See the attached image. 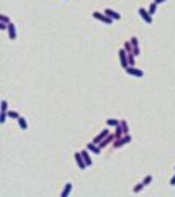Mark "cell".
Returning <instances> with one entry per match:
<instances>
[{
    "label": "cell",
    "instance_id": "obj_1",
    "mask_svg": "<svg viewBox=\"0 0 175 197\" xmlns=\"http://www.w3.org/2000/svg\"><path fill=\"white\" fill-rule=\"evenodd\" d=\"M92 17L95 18V20H98V21H101V23H105V25H111L113 21H115L113 18L108 17L105 12H103V13H101V12H93V13H92Z\"/></svg>",
    "mask_w": 175,
    "mask_h": 197
},
{
    "label": "cell",
    "instance_id": "obj_2",
    "mask_svg": "<svg viewBox=\"0 0 175 197\" xmlns=\"http://www.w3.org/2000/svg\"><path fill=\"white\" fill-rule=\"evenodd\" d=\"M131 140H133V138L129 136V133H128V135H123L121 138H116V140L113 141V148H121V146H125V145L131 143Z\"/></svg>",
    "mask_w": 175,
    "mask_h": 197
},
{
    "label": "cell",
    "instance_id": "obj_3",
    "mask_svg": "<svg viewBox=\"0 0 175 197\" xmlns=\"http://www.w3.org/2000/svg\"><path fill=\"white\" fill-rule=\"evenodd\" d=\"M118 56H120V63H121V66H123V69L129 68V61H128V51H126L125 48L118 51Z\"/></svg>",
    "mask_w": 175,
    "mask_h": 197
},
{
    "label": "cell",
    "instance_id": "obj_4",
    "mask_svg": "<svg viewBox=\"0 0 175 197\" xmlns=\"http://www.w3.org/2000/svg\"><path fill=\"white\" fill-rule=\"evenodd\" d=\"M125 71H126V74H129V76H134V77H144V71L134 68V66H129V68H126Z\"/></svg>",
    "mask_w": 175,
    "mask_h": 197
},
{
    "label": "cell",
    "instance_id": "obj_5",
    "mask_svg": "<svg viewBox=\"0 0 175 197\" xmlns=\"http://www.w3.org/2000/svg\"><path fill=\"white\" fill-rule=\"evenodd\" d=\"M137 13H139V17L144 20V23H147V25H151V23H152V15L149 13V10L139 8V10H137Z\"/></svg>",
    "mask_w": 175,
    "mask_h": 197
},
{
    "label": "cell",
    "instance_id": "obj_6",
    "mask_svg": "<svg viewBox=\"0 0 175 197\" xmlns=\"http://www.w3.org/2000/svg\"><path fill=\"white\" fill-rule=\"evenodd\" d=\"M74 158H75V163H77V166H79L82 171L89 167V166H87V163H85V159H84V156H82V153H75V155H74Z\"/></svg>",
    "mask_w": 175,
    "mask_h": 197
},
{
    "label": "cell",
    "instance_id": "obj_7",
    "mask_svg": "<svg viewBox=\"0 0 175 197\" xmlns=\"http://www.w3.org/2000/svg\"><path fill=\"white\" fill-rule=\"evenodd\" d=\"M7 31H8V38L12 40V41H15L17 40V26H15V23H8V28H7Z\"/></svg>",
    "mask_w": 175,
    "mask_h": 197
},
{
    "label": "cell",
    "instance_id": "obj_8",
    "mask_svg": "<svg viewBox=\"0 0 175 197\" xmlns=\"http://www.w3.org/2000/svg\"><path fill=\"white\" fill-rule=\"evenodd\" d=\"M87 150H89L90 153H93V155H100V153H101V148L98 146L95 141H92V143L87 145Z\"/></svg>",
    "mask_w": 175,
    "mask_h": 197
},
{
    "label": "cell",
    "instance_id": "obj_9",
    "mask_svg": "<svg viewBox=\"0 0 175 197\" xmlns=\"http://www.w3.org/2000/svg\"><path fill=\"white\" fill-rule=\"evenodd\" d=\"M113 141H115V133H113V135L110 133V135H108V136L105 138V140H101V141L98 143V146H100L101 150H103V148L106 146V145H108V143H113Z\"/></svg>",
    "mask_w": 175,
    "mask_h": 197
},
{
    "label": "cell",
    "instance_id": "obj_10",
    "mask_svg": "<svg viewBox=\"0 0 175 197\" xmlns=\"http://www.w3.org/2000/svg\"><path fill=\"white\" fill-rule=\"evenodd\" d=\"M108 135H110V130H108V128H105V130H103V131H101V133H100V135H97V136H95V140H93V141H95V143L98 145V143H100L101 140H105V138H106Z\"/></svg>",
    "mask_w": 175,
    "mask_h": 197
},
{
    "label": "cell",
    "instance_id": "obj_11",
    "mask_svg": "<svg viewBox=\"0 0 175 197\" xmlns=\"http://www.w3.org/2000/svg\"><path fill=\"white\" fill-rule=\"evenodd\" d=\"M80 153H82V156H84V159H85V163H87V166H89V167H90V166L93 164V161H92V158H90V151H89V150H87V148H85L84 151H80Z\"/></svg>",
    "mask_w": 175,
    "mask_h": 197
},
{
    "label": "cell",
    "instance_id": "obj_12",
    "mask_svg": "<svg viewBox=\"0 0 175 197\" xmlns=\"http://www.w3.org/2000/svg\"><path fill=\"white\" fill-rule=\"evenodd\" d=\"M105 13H106V15L110 17V18H113L115 21H116V20H121V15H120V13H116V12L111 10V8H105Z\"/></svg>",
    "mask_w": 175,
    "mask_h": 197
},
{
    "label": "cell",
    "instance_id": "obj_13",
    "mask_svg": "<svg viewBox=\"0 0 175 197\" xmlns=\"http://www.w3.org/2000/svg\"><path fill=\"white\" fill-rule=\"evenodd\" d=\"M70 191H72V184H70V182H67V184H65V187L62 189V192H61V197H69Z\"/></svg>",
    "mask_w": 175,
    "mask_h": 197
},
{
    "label": "cell",
    "instance_id": "obj_14",
    "mask_svg": "<svg viewBox=\"0 0 175 197\" xmlns=\"http://www.w3.org/2000/svg\"><path fill=\"white\" fill-rule=\"evenodd\" d=\"M123 135H125V130H123L121 123H120V125L116 127V130H115V140H116V138H121Z\"/></svg>",
    "mask_w": 175,
    "mask_h": 197
},
{
    "label": "cell",
    "instance_id": "obj_15",
    "mask_svg": "<svg viewBox=\"0 0 175 197\" xmlns=\"http://www.w3.org/2000/svg\"><path fill=\"white\" fill-rule=\"evenodd\" d=\"M18 125H20V128L23 130V131H26V130H28V122L23 118V117H20V118H18Z\"/></svg>",
    "mask_w": 175,
    "mask_h": 197
},
{
    "label": "cell",
    "instance_id": "obj_16",
    "mask_svg": "<svg viewBox=\"0 0 175 197\" xmlns=\"http://www.w3.org/2000/svg\"><path fill=\"white\" fill-rule=\"evenodd\" d=\"M146 186H147V184H146V181H141V182H139V184H137V186H134V189H133V192H134V194H137V192H141V191H142V189H144Z\"/></svg>",
    "mask_w": 175,
    "mask_h": 197
},
{
    "label": "cell",
    "instance_id": "obj_17",
    "mask_svg": "<svg viewBox=\"0 0 175 197\" xmlns=\"http://www.w3.org/2000/svg\"><path fill=\"white\" fill-rule=\"evenodd\" d=\"M108 127H118L120 123H121V120H118V118H108Z\"/></svg>",
    "mask_w": 175,
    "mask_h": 197
},
{
    "label": "cell",
    "instance_id": "obj_18",
    "mask_svg": "<svg viewBox=\"0 0 175 197\" xmlns=\"http://www.w3.org/2000/svg\"><path fill=\"white\" fill-rule=\"evenodd\" d=\"M20 117H21V115H20L17 110H8V118H15V120H18Z\"/></svg>",
    "mask_w": 175,
    "mask_h": 197
},
{
    "label": "cell",
    "instance_id": "obj_19",
    "mask_svg": "<svg viewBox=\"0 0 175 197\" xmlns=\"http://www.w3.org/2000/svg\"><path fill=\"white\" fill-rule=\"evenodd\" d=\"M156 12H157V3L152 2V3L149 5V13H151V15H156Z\"/></svg>",
    "mask_w": 175,
    "mask_h": 197
},
{
    "label": "cell",
    "instance_id": "obj_20",
    "mask_svg": "<svg viewBox=\"0 0 175 197\" xmlns=\"http://www.w3.org/2000/svg\"><path fill=\"white\" fill-rule=\"evenodd\" d=\"M125 49L128 51V53H133V43H131V40L125 43Z\"/></svg>",
    "mask_w": 175,
    "mask_h": 197
},
{
    "label": "cell",
    "instance_id": "obj_21",
    "mask_svg": "<svg viewBox=\"0 0 175 197\" xmlns=\"http://www.w3.org/2000/svg\"><path fill=\"white\" fill-rule=\"evenodd\" d=\"M121 127H123V130H125V135H128L129 133V127H128V122L126 120H121Z\"/></svg>",
    "mask_w": 175,
    "mask_h": 197
},
{
    "label": "cell",
    "instance_id": "obj_22",
    "mask_svg": "<svg viewBox=\"0 0 175 197\" xmlns=\"http://www.w3.org/2000/svg\"><path fill=\"white\" fill-rule=\"evenodd\" d=\"M0 21H3V23H12L10 18L7 17V15H0Z\"/></svg>",
    "mask_w": 175,
    "mask_h": 197
},
{
    "label": "cell",
    "instance_id": "obj_23",
    "mask_svg": "<svg viewBox=\"0 0 175 197\" xmlns=\"http://www.w3.org/2000/svg\"><path fill=\"white\" fill-rule=\"evenodd\" d=\"M133 54H134V56H139V54H141L139 46H133Z\"/></svg>",
    "mask_w": 175,
    "mask_h": 197
},
{
    "label": "cell",
    "instance_id": "obj_24",
    "mask_svg": "<svg viewBox=\"0 0 175 197\" xmlns=\"http://www.w3.org/2000/svg\"><path fill=\"white\" fill-rule=\"evenodd\" d=\"M131 43H133V46H139V40H137V36H133V38H131Z\"/></svg>",
    "mask_w": 175,
    "mask_h": 197
},
{
    "label": "cell",
    "instance_id": "obj_25",
    "mask_svg": "<svg viewBox=\"0 0 175 197\" xmlns=\"http://www.w3.org/2000/svg\"><path fill=\"white\" fill-rule=\"evenodd\" d=\"M170 186H175V174H173L172 179H170Z\"/></svg>",
    "mask_w": 175,
    "mask_h": 197
},
{
    "label": "cell",
    "instance_id": "obj_26",
    "mask_svg": "<svg viewBox=\"0 0 175 197\" xmlns=\"http://www.w3.org/2000/svg\"><path fill=\"white\" fill-rule=\"evenodd\" d=\"M154 2H156L157 5H160V3H164V2H167V0H154Z\"/></svg>",
    "mask_w": 175,
    "mask_h": 197
},
{
    "label": "cell",
    "instance_id": "obj_27",
    "mask_svg": "<svg viewBox=\"0 0 175 197\" xmlns=\"http://www.w3.org/2000/svg\"><path fill=\"white\" fill-rule=\"evenodd\" d=\"M173 169H175V167H173Z\"/></svg>",
    "mask_w": 175,
    "mask_h": 197
}]
</instances>
